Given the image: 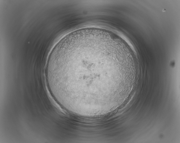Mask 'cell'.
<instances>
[{
	"label": "cell",
	"instance_id": "1",
	"mask_svg": "<svg viewBox=\"0 0 180 143\" xmlns=\"http://www.w3.org/2000/svg\"><path fill=\"white\" fill-rule=\"evenodd\" d=\"M110 68L107 67V49L88 43L64 50L52 65L51 74L64 103L95 109L106 104L114 92L113 77L116 75L108 72L120 71H109Z\"/></svg>",
	"mask_w": 180,
	"mask_h": 143
}]
</instances>
